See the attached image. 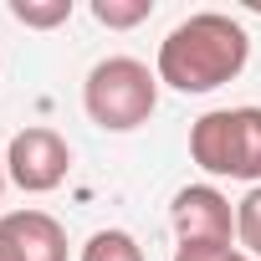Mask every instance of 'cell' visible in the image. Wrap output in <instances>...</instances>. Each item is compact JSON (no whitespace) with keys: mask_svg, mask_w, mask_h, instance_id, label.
I'll list each match as a JSON object with an SVG mask.
<instances>
[{"mask_svg":"<svg viewBox=\"0 0 261 261\" xmlns=\"http://www.w3.org/2000/svg\"><path fill=\"white\" fill-rule=\"evenodd\" d=\"M169 225L179 246H230L236 241V210L215 185H185L169 205Z\"/></svg>","mask_w":261,"mask_h":261,"instance_id":"obj_5","label":"cell"},{"mask_svg":"<svg viewBox=\"0 0 261 261\" xmlns=\"http://www.w3.org/2000/svg\"><path fill=\"white\" fill-rule=\"evenodd\" d=\"M11 16L31 31H51V26L72 21V0H11Z\"/></svg>","mask_w":261,"mask_h":261,"instance_id":"obj_10","label":"cell"},{"mask_svg":"<svg viewBox=\"0 0 261 261\" xmlns=\"http://www.w3.org/2000/svg\"><path fill=\"white\" fill-rule=\"evenodd\" d=\"M174 261H251L241 246H174Z\"/></svg>","mask_w":261,"mask_h":261,"instance_id":"obj_11","label":"cell"},{"mask_svg":"<svg viewBox=\"0 0 261 261\" xmlns=\"http://www.w3.org/2000/svg\"><path fill=\"white\" fill-rule=\"evenodd\" d=\"M82 261H144V246L128 230H92L82 246Z\"/></svg>","mask_w":261,"mask_h":261,"instance_id":"obj_7","label":"cell"},{"mask_svg":"<svg viewBox=\"0 0 261 261\" xmlns=\"http://www.w3.org/2000/svg\"><path fill=\"white\" fill-rule=\"evenodd\" d=\"M72 169V149L57 128H21V134L6 144V174L11 185H21L26 195H51Z\"/></svg>","mask_w":261,"mask_h":261,"instance_id":"obj_4","label":"cell"},{"mask_svg":"<svg viewBox=\"0 0 261 261\" xmlns=\"http://www.w3.org/2000/svg\"><path fill=\"white\" fill-rule=\"evenodd\" d=\"M236 246L251 261H261V185H251L236 205Z\"/></svg>","mask_w":261,"mask_h":261,"instance_id":"obj_8","label":"cell"},{"mask_svg":"<svg viewBox=\"0 0 261 261\" xmlns=\"http://www.w3.org/2000/svg\"><path fill=\"white\" fill-rule=\"evenodd\" d=\"M0 261H21V256H16V246H11V236H6V230H0Z\"/></svg>","mask_w":261,"mask_h":261,"instance_id":"obj_12","label":"cell"},{"mask_svg":"<svg viewBox=\"0 0 261 261\" xmlns=\"http://www.w3.org/2000/svg\"><path fill=\"white\" fill-rule=\"evenodd\" d=\"M82 108L102 134H134L159 108V72L139 57H102L82 82Z\"/></svg>","mask_w":261,"mask_h":261,"instance_id":"obj_2","label":"cell"},{"mask_svg":"<svg viewBox=\"0 0 261 261\" xmlns=\"http://www.w3.org/2000/svg\"><path fill=\"white\" fill-rule=\"evenodd\" d=\"M154 16V0H92V21L108 31H128V26H144Z\"/></svg>","mask_w":261,"mask_h":261,"instance_id":"obj_9","label":"cell"},{"mask_svg":"<svg viewBox=\"0 0 261 261\" xmlns=\"http://www.w3.org/2000/svg\"><path fill=\"white\" fill-rule=\"evenodd\" d=\"M6 179H11V174H6V159H0V195H6Z\"/></svg>","mask_w":261,"mask_h":261,"instance_id":"obj_13","label":"cell"},{"mask_svg":"<svg viewBox=\"0 0 261 261\" xmlns=\"http://www.w3.org/2000/svg\"><path fill=\"white\" fill-rule=\"evenodd\" d=\"M190 159L215 179L261 185V108H215L195 118Z\"/></svg>","mask_w":261,"mask_h":261,"instance_id":"obj_3","label":"cell"},{"mask_svg":"<svg viewBox=\"0 0 261 261\" xmlns=\"http://www.w3.org/2000/svg\"><path fill=\"white\" fill-rule=\"evenodd\" d=\"M246 57H251V36L241 21H230L225 11H195L159 41L154 72L174 92H215L230 77H241Z\"/></svg>","mask_w":261,"mask_h":261,"instance_id":"obj_1","label":"cell"},{"mask_svg":"<svg viewBox=\"0 0 261 261\" xmlns=\"http://www.w3.org/2000/svg\"><path fill=\"white\" fill-rule=\"evenodd\" d=\"M0 230L11 236L21 261H67V230L46 210H11L0 215Z\"/></svg>","mask_w":261,"mask_h":261,"instance_id":"obj_6","label":"cell"}]
</instances>
